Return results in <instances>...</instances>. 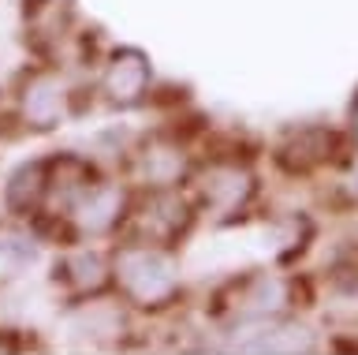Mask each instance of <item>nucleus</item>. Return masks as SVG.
<instances>
[{"label": "nucleus", "instance_id": "f257e3e1", "mask_svg": "<svg viewBox=\"0 0 358 355\" xmlns=\"http://www.w3.org/2000/svg\"><path fill=\"white\" fill-rule=\"evenodd\" d=\"M116 281L138 307H161L168 295H176V277L157 247L131 243L116 254Z\"/></svg>", "mask_w": 358, "mask_h": 355}, {"label": "nucleus", "instance_id": "f03ea898", "mask_svg": "<svg viewBox=\"0 0 358 355\" xmlns=\"http://www.w3.org/2000/svg\"><path fill=\"white\" fill-rule=\"evenodd\" d=\"M190 209L183 198L157 191L145 198V206L134 214V243H145V247H168L179 232L187 228Z\"/></svg>", "mask_w": 358, "mask_h": 355}, {"label": "nucleus", "instance_id": "7ed1b4c3", "mask_svg": "<svg viewBox=\"0 0 358 355\" xmlns=\"http://www.w3.org/2000/svg\"><path fill=\"white\" fill-rule=\"evenodd\" d=\"M105 86H108L112 102H134V97L145 90V64H142V57H134V53L116 57V64L108 68Z\"/></svg>", "mask_w": 358, "mask_h": 355}]
</instances>
